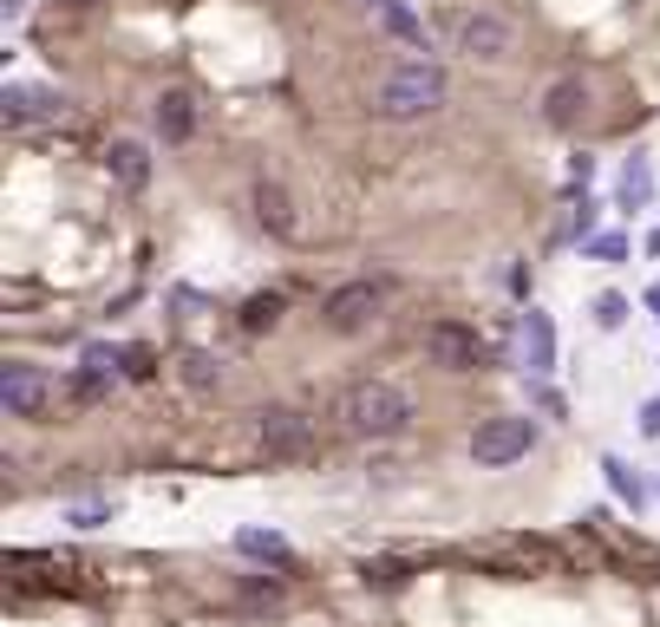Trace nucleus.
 <instances>
[{
    "label": "nucleus",
    "mask_w": 660,
    "mask_h": 627,
    "mask_svg": "<svg viewBox=\"0 0 660 627\" xmlns=\"http://www.w3.org/2000/svg\"><path fill=\"white\" fill-rule=\"evenodd\" d=\"M341 425L360 431V438H399L412 425V393L392 386V379H360L341 393Z\"/></svg>",
    "instance_id": "f257e3e1"
},
{
    "label": "nucleus",
    "mask_w": 660,
    "mask_h": 627,
    "mask_svg": "<svg viewBox=\"0 0 660 627\" xmlns=\"http://www.w3.org/2000/svg\"><path fill=\"white\" fill-rule=\"evenodd\" d=\"M444 105V72L432 60H406L399 72H386L379 79V92H373V112L379 118H426V112H439Z\"/></svg>",
    "instance_id": "f03ea898"
},
{
    "label": "nucleus",
    "mask_w": 660,
    "mask_h": 627,
    "mask_svg": "<svg viewBox=\"0 0 660 627\" xmlns=\"http://www.w3.org/2000/svg\"><path fill=\"white\" fill-rule=\"evenodd\" d=\"M451 53L464 60H511L516 53V27L491 7H471V13H451Z\"/></svg>",
    "instance_id": "7ed1b4c3"
},
{
    "label": "nucleus",
    "mask_w": 660,
    "mask_h": 627,
    "mask_svg": "<svg viewBox=\"0 0 660 627\" xmlns=\"http://www.w3.org/2000/svg\"><path fill=\"white\" fill-rule=\"evenodd\" d=\"M530 445H536V425H530V418H484L478 438H471V458H478L484 471H504L516 458H530Z\"/></svg>",
    "instance_id": "20e7f679"
},
{
    "label": "nucleus",
    "mask_w": 660,
    "mask_h": 627,
    "mask_svg": "<svg viewBox=\"0 0 660 627\" xmlns=\"http://www.w3.org/2000/svg\"><path fill=\"white\" fill-rule=\"evenodd\" d=\"M426 359L444 366V373H478L484 366V341L471 327H458V321H432L426 327Z\"/></svg>",
    "instance_id": "39448f33"
},
{
    "label": "nucleus",
    "mask_w": 660,
    "mask_h": 627,
    "mask_svg": "<svg viewBox=\"0 0 660 627\" xmlns=\"http://www.w3.org/2000/svg\"><path fill=\"white\" fill-rule=\"evenodd\" d=\"M255 438L269 458H301L314 445V418L294 412V406H269V412H255Z\"/></svg>",
    "instance_id": "423d86ee"
},
{
    "label": "nucleus",
    "mask_w": 660,
    "mask_h": 627,
    "mask_svg": "<svg viewBox=\"0 0 660 627\" xmlns=\"http://www.w3.org/2000/svg\"><path fill=\"white\" fill-rule=\"evenodd\" d=\"M46 393H53V386H46L40 366H20V359L0 366V406H7L13 418H40L46 412Z\"/></svg>",
    "instance_id": "0eeeda50"
},
{
    "label": "nucleus",
    "mask_w": 660,
    "mask_h": 627,
    "mask_svg": "<svg viewBox=\"0 0 660 627\" xmlns=\"http://www.w3.org/2000/svg\"><path fill=\"white\" fill-rule=\"evenodd\" d=\"M321 314H327V327H334V334H360L373 314H379V288H373V281H347V288H334V294H327V307H321Z\"/></svg>",
    "instance_id": "6e6552de"
},
{
    "label": "nucleus",
    "mask_w": 660,
    "mask_h": 627,
    "mask_svg": "<svg viewBox=\"0 0 660 627\" xmlns=\"http://www.w3.org/2000/svg\"><path fill=\"white\" fill-rule=\"evenodd\" d=\"M583 112H588V85H583V79H556V85L543 92V118H549L556 132L583 125Z\"/></svg>",
    "instance_id": "1a4fd4ad"
},
{
    "label": "nucleus",
    "mask_w": 660,
    "mask_h": 627,
    "mask_svg": "<svg viewBox=\"0 0 660 627\" xmlns=\"http://www.w3.org/2000/svg\"><path fill=\"white\" fill-rule=\"evenodd\" d=\"M66 98L46 92V85H7V125H27V118H60Z\"/></svg>",
    "instance_id": "9d476101"
},
{
    "label": "nucleus",
    "mask_w": 660,
    "mask_h": 627,
    "mask_svg": "<svg viewBox=\"0 0 660 627\" xmlns=\"http://www.w3.org/2000/svg\"><path fill=\"white\" fill-rule=\"evenodd\" d=\"M150 118H157V138L164 144H184L197 132V105H190V92H164L157 105H150Z\"/></svg>",
    "instance_id": "9b49d317"
},
{
    "label": "nucleus",
    "mask_w": 660,
    "mask_h": 627,
    "mask_svg": "<svg viewBox=\"0 0 660 627\" xmlns=\"http://www.w3.org/2000/svg\"><path fill=\"white\" fill-rule=\"evenodd\" d=\"M523 359H530V373L543 379L549 366H556V327H549V314H523Z\"/></svg>",
    "instance_id": "f8f14e48"
},
{
    "label": "nucleus",
    "mask_w": 660,
    "mask_h": 627,
    "mask_svg": "<svg viewBox=\"0 0 660 627\" xmlns=\"http://www.w3.org/2000/svg\"><path fill=\"white\" fill-rule=\"evenodd\" d=\"M105 170H112L125 190H145L150 184V150L145 144H132V138H118L112 150H105Z\"/></svg>",
    "instance_id": "ddd939ff"
},
{
    "label": "nucleus",
    "mask_w": 660,
    "mask_h": 627,
    "mask_svg": "<svg viewBox=\"0 0 660 627\" xmlns=\"http://www.w3.org/2000/svg\"><path fill=\"white\" fill-rule=\"evenodd\" d=\"M255 216L275 229V236H294V216H289V190L282 184H255Z\"/></svg>",
    "instance_id": "4468645a"
},
{
    "label": "nucleus",
    "mask_w": 660,
    "mask_h": 627,
    "mask_svg": "<svg viewBox=\"0 0 660 627\" xmlns=\"http://www.w3.org/2000/svg\"><path fill=\"white\" fill-rule=\"evenodd\" d=\"M654 197V170H648V157H628V170H621V209H641Z\"/></svg>",
    "instance_id": "2eb2a0df"
},
{
    "label": "nucleus",
    "mask_w": 660,
    "mask_h": 627,
    "mask_svg": "<svg viewBox=\"0 0 660 627\" xmlns=\"http://www.w3.org/2000/svg\"><path fill=\"white\" fill-rule=\"evenodd\" d=\"M601 471H608V490H615V497H621L628 510H641V503H648V490H641V478H635V471H628L621 458H601Z\"/></svg>",
    "instance_id": "dca6fc26"
},
{
    "label": "nucleus",
    "mask_w": 660,
    "mask_h": 627,
    "mask_svg": "<svg viewBox=\"0 0 660 627\" xmlns=\"http://www.w3.org/2000/svg\"><path fill=\"white\" fill-rule=\"evenodd\" d=\"M235 550H242V556H269V562H289V543H282L275 530H242V536H235Z\"/></svg>",
    "instance_id": "f3484780"
},
{
    "label": "nucleus",
    "mask_w": 660,
    "mask_h": 627,
    "mask_svg": "<svg viewBox=\"0 0 660 627\" xmlns=\"http://www.w3.org/2000/svg\"><path fill=\"white\" fill-rule=\"evenodd\" d=\"M275 321H282V294H255V301L242 307V327H249V334H269Z\"/></svg>",
    "instance_id": "a211bd4d"
},
{
    "label": "nucleus",
    "mask_w": 660,
    "mask_h": 627,
    "mask_svg": "<svg viewBox=\"0 0 660 627\" xmlns=\"http://www.w3.org/2000/svg\"><path fill=\"white\" fill-rule=\"evenodd\" d=\"M373 7H379V20H386L399 40H419V13H412L406 0H373Z\"/></svg>",
    "instance_id": "6ab92c4d"
},
{
    "label": "nucleus",
    "mask_w": 660,
    "mask_h": 627,
    "mask_svg": "<svg viewBox=\"0 0 660 627\" xmlns=\"http://www.w3.org/2000/svg\"><path fill=\"white\" fill-rule=\"evenodd\" d=\"M184 379H190V386H217V379H222V359H210V353H190V359H184Z\"/></svg>",
    "instance_id": "aec40b11"
},
{
    "label": "nucleus",
    "mask_w": 660,
    "mask_h": 627,
    "mask_svg": "<svg viewBox=\"0 0 660 627\" xmlns=\"http://www.w3.org/2000/svg\"><path fill=\"white\" fill-rule=\"evenodd\" d=\"M595 321H601V327H621V321H628V301H621V294H595Z\"/></svg>",
    "instance_id": "412c9836"
},
{
    "label": "nucleus",
    "mask_w": 660,
    "mask_h": 627,
    "mask_svg": "<svg viewBox=\"0 0 660 627\" xmlns=\"http://www.w3.org/2000/svg\"><path fill=\"white\" fill-rule=\"evenodd\" d=\"M588 255H595V262H621V255H628V242H621V236H595V242H588Z\"/></svg>",
    "instance_id": "4be33fe9"
},
{
    "label": "nucleus",
    "mask_w": 660,
    "mask_h": 627,
    "mask_svg": "<svg viewBox=\"0 0 660 627\" xmlns=\"http://www.w3.org/2000/svg\"><path fill=\"white\" fill-rule=\"evenodd\" d=\"M367 582H379V588H399V582H406V568H399V562H367Z\"/></svg>",
    "instance_id": "5701e85b"
},
{
    "label": "nucleus",
    "mask_w": 660,
    "mask_h": 627,
    "mask_svg": "<svg viewBox=\"0 0 660 627\" xmlns=\"http://www.w3.org/2000/svg\"><path fill=\"white\" fill-rule=\"evenodd\" d=\"M105 516H112V503H78V510H73V523H78V530H98Z\"/></svg>",
    "instance_id": "b1692460"
},
{
    "label": "nucleus",
    "mask_w": 660,
    "mask_h": 627,
    "mask_svg": "<svg viewBox=\"0 0 660 627\" xmlns=\"http://www.w3.org/2000/svg\"><path fill=\"white\" fill-rule=\"evenodd\" d=\"M112 366H118V353H112V347H85V373H98V379H105Z\"/></svg>",
    "instance_id": "393cba45"
},
{
    "label": "nucleus",
    "mask_w": 660,
    "mask_h": 627,
    "mask_svg": "<svg viewBox=\"0 0 660 627\" xmlns=\"http://www.w3.org/2000/svg\"><path fill=\"white\" fill-rule=\"evenodd\" d=\"M125 359H132V366H125L132 379H150V353H145V347H132V353H125Z\"/></svg>",
    "instance_id": "a878e982"
},
{
    "label": "nucleus",
    "mask_w": 660,
    "mask_h": 627,
    "mask_svg": "<svg viewBox=\"0 0 660 627\" xmlns=\"http://www.w3.org/2000/svg\"><path fill=\"white\" fill-rule=\"evenodd\" d=\"M641 431H648V438H660V399H648V406H641Z\"/></svg>",
    "instance_id": "bb28decb"
},
{
    "label": "nucleus",
    "mask_w": 660,
    "mask_h": 627,
    "mask_svg": "<svg viewBox=\"0 0 660 627\" xmlns=\"http://www.w3.org/2000/svg\"><path fill=\"white\" fill-rule=\"evenodd\" d=\"M66 7H92V0H66Z\"/></svg>",
    "instance_id": "cd10ccee"
}]
</instances>
